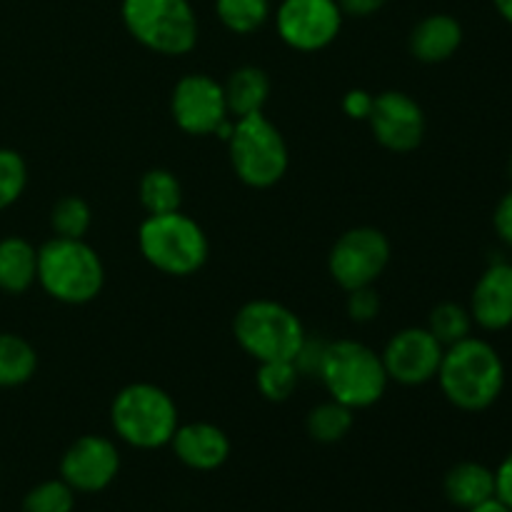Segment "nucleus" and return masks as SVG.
Here are the masks:
<instances>
[{"label":"nucleus","mask_w":512,"mask_h":512,"mask_svg":"<svg viewBox=\"0 0 512 512\" xmlns=\"http://www.w3.org/2000/svg\"><path fill=\"white\" fill-rule=\"evenodd\" d=\"M473 323L488 333H500L512 325V263L495 260L475 283L468 303Z\"/></svg>","instance_id":"2eb2a0df"},{"label":"nucleus","mask_w":512,"mask_h":512,"mask_svg":"<svg viewBox=\"0 0 512 512\" xmlns=\"http://www.w3.org/2000/svg\"><path fill=\"white\" fill-rule=\"evenodd\" d=\"M318 380L325 385L330 400H338L350 410L378 405L390 385L380 353L350 338L330 340Z\"/></svg>","instance_id":"39448f33"},{"label":"nucleus","mask_w":512,"mask_h":512,"mask_svg":"<svg viewBox=\"0 0 512 512\" xmlns=\"http://www.w3.org/2000/svg\"><path fill=\"white\" fill-rule=\"evenodd\" d=\"M120 18L130 38L155 55L180 58L198 45L200 25L190 0H123Z\"/></svg>","instance_id":"423d86ee"},{"label":"nucleus","mask_w":512,"mask_h":512,"mask_svg":"<svg viewBox=\"0 0 512 512\" xmlns=\"http://www.w3.org/2000/svg\"><path fill=\"white\" fill-rule=\"evenodd\" d=\"M110 425L118 440L135 450H158L170 445L180 425L173 395L155 383H130L110 403Z\"/></svg>","instance_id":"20e7f679"},{"label":"nucleus","mask_w":512,"mask_h":512,"mask_svg":"<svg viewBox=\"0 0 512 512\" xmlns=\"http://www.w3.org/2000/svg\"><path fill=\"white\" fill-rule=\"evenodd\" d=\"M463 25L455 15L433 13L415 23L408 35V50L418 63L440 65L453 58L463 45Z\"/></svg>","instance_id":"f3484780"},{"label":"nucleus","mask_w":512,"mask_h":512,"mask_svg":"<svg viewBox=\"0 0 512 512\" xmlns=\"http://www.w3.org/2000/svg\"><path fill=\"white\" fill-rule=\"evenodd\" d=\"M493 228L495 233H498V238L503 240L508 248H512V188L498 200V205H495Z\"/></svg>","instance_id":"473e14b6"},{"label":"nucleus","mask_w":512,"mask_h":512,"mask_svg":"<svg viewBox=\"0 0 512 512\" xmlns=\"http://www.w3.org/2000/svg\"><path fill=\"white\" fill-rule=\"evenodd\" d=\"M365 123L370 125L375 143L395 155L418 150L428 133L423 105L405 90H383L375 95L373 110Z\"/></svg>","instance_id":"ddd939ff"},{"label":"nucleus","mask_w":512,"mask_h":512,"mask_svg":"<svg viewBox=\"0 0 512 512\" xmlns=\"http://www.w3.org/2000/svg\"><path fill=\"white\" fill-rule=\"evenodd\" d=\"M223 90L230 115L238 120L255 113H263L270 100L273 83H270V75L263 68H258V65H240V68H235L228 75V80L223 83Z\"/></svg>","instance_id":"aec40b11"},{"label":"nucleus","mask_w":512,"mask_h":512,"mask_svg":"<svg viewBox=\"0 0 512 512\" xmlns=\"http://www.w3.org/2000/svg\"><path fill=\"white\" fill-rule=\"evenodd\" d=\"M375 95L365 88H353L345 93L343 98V113L348 115L350 120H368L370 110H373Z\"/></svg>","instance_id":"2f4dec72"},{"label":"nucleus","mask_w":512,"mask_h":512,"mask_svg":"<svg viewBox=\"0 0 512 512\" xmlns=\"http://www.w3.org/2000/svg\"><path fill=\"white\" fill-rule=\"evenodd\" d=\"M345 18H370L388 5V0H338Z\"/></svg>","instance_id":"f704fd0d"},{"label":"nucleus","mask_w":512,"mask_h":512,"mask_svg":"<svg viewBox=\"0 0 512 512\" xmlns=\"http://www.w3.org/2000/svg\"><path fill=\"white\" fill-rule=\"evenodd\" d=\"M495 10H498L500 18L505 20V23L512 25V0H493Z\"/></svg>","instance_id":"e433bc0d"},{"label":"nucleus","mask_w":512,"mask_h":512,"mask_svg":"<svg viewBox=\"0 0 512 512\" xmlns=\"http://www.w3.org/2000/svg\"><path fill=\"white\" fill-rule=\"evenodd\" d=\"M468 512H512V510L503 503V500L493 498V500H488V503L478 505V508H473V510H468Z\"/></svg>","instance_id":"c9c22d12"},{"label":"nucleus","mask_w":512,"mask_h":512,"mask_svg":"<svg viewBox=\"0 0 512 512\" xmlns=\"http://www.w3.org/2000/svg\"><path fill=\"white\" fill-rule=\"evenodd\" d=\"M170 115L173 123L193 138H208L233 118L225 100L223 83L208 73H188L175 83L170 93Z\"/></svg>","instance_id":"9b49d317"},{"label":"nucleus","mask_w":512,"mask_h":512,"mask_svg":"<svg viewBox=\"0 0 512 512\" xmlns=\"http://www.w3.org/2000/svg\"><path fill=\"white\" fill-rule=\"evenodd\" d=\"M38 373V353L15 333H0V388H20Z\"/></svg>","instance_id":"4be33fe9"},{"label":"nucleus","mask_w":512,"mask_h":512,"mask_svg":"<svg viewBox=\"0 0 512 512\" xmlns=\"http://www.w3.org/2000/svg\"><path fill=\"white\" fill-rule=\"evenodd\" d=\"M443 493L455 508L465 512L478 508V505L495 498V470H490L483 463H475V460L453 465L445 473Z\"/></svg>","instance_id":"a211bd4d"},{"label":"nucleus","mask_w":512,"mask_h":512,"mask_svg":"<svg viewBox=\"0 0 512 512\" xmlns=\"http://www.w3.org/2000/svg\"><path fill=\"white\" fill-rule=\"evenodd\" d=\"M28 188V163L13 148H0V213L13 208Z\"/></svg>","instance_id":"cd10ccee"},{"label":"nucleus","mask_w":512,"mask_h":512,"mask_svg":"<svg viewBox=\"0 0 512 512\" xmlns=\"http://www.w3.org/2000/svg\"><path fill=\"white\" fill-rule=\"evenodd\" d=\"M425 328L440 340V343L448 348V345L460 343V340L470 338L473 335V315H470L468 305L453 303V300H445L438 303L428 315V325Z\"/></svg>","instance_id":"393cba45"},{"label":"nucleus","mask_w":512,"mask_h":512,"mask_svg":"<svg viewBox=\"0 0 512 512\" xmlns=\"http://www.w3.org/2000/svg\"><path fill=\"white\" fill-rule=\"evenodd\" d=\"M393 248L388 235L373 225H355L338 235L328 253V273L345 293L375 285L388 270Z\"/></svg>","instance_id":"1a4fd4ad"},{"label":"nucleus","mask_w":512,"mask_h":512,"mask_svg":"<svg viewBox=\"0 0 512 512\" xmlns=\"http://www.w3.org/2000/svg\"><path fill=\"white\" fill-rule=\"evenodd\" d=\"M443 353L445 345L425 325H410L390 335L380 358L390 383L420 388L438 378Z\"/></svg>","instance_id":"f8f14e48"},{"label":"nucleus","mask_w":512,"mask_h":512,"mask_svg":"<svg viewBox=\"0 0 512 512\" xmlns=\"http://www.w3.org/2000/svg\"><path fill=\"white\" fill-rule=\"evenodd\" d=\"M38 285L63 305H88L103 293L105 265L90 243L53 235L38 248Z\"/></svg>","instance_id":"f03ea898"},{"label":"nucleus","mask_w":512,"mask_h":512,"mask_svg":"<svg viewBox=\"0 0 512 512\" xmlns=\"http://www.w3.org/2000/svg\"><path fill=\"white\" fill-rule=\"evenodd\" d=\"M300 373L293 360H270V363H258L255 373V385L258 393L268 403H288L300 385Z\"/></svg>","instance_id":"bb28decb"},{"label":"nucleus","mask_w":512,"mask_h":512,"mask_svg":"<svg viewBox=\"0 0 512 512\" xmlns=\"http://www.w3.org/2000/svg\"><path fill=\"white\" fill-rule=\"evenodd\" d=\"M328 343L330 340H325V338H315V335H310V333L305 335L303 345H300V350L295 353V358H293L300 378H318L320 368H323Z\"/></svg>","instance_id":"7c9ffc66"},{"label":"nucleus","mask_w":512,"mask_h":512,"mask_svg":"<svg viewBox=\"0 0 512 512\" xmlns=\"http://www.w3.org/2000/svg\"><path fill=\"white\" fill-rule=\"evenodd\" d=\"M343 20L338 0H280L275 33L298 53H318L338 40Z\"/></svg>","instance_id":"9d476101"},{"label":"nucleus","mask_w":512,"mask_h":512,"mask_svg":"<svg viewBox=\"0 0 512 512\" xmlns=\"http://www.w3.org/2000/svg\"><path fill=\"white\" fill-rule=\"evenodd\" d=\"M508 175H510V180H512V153H510V158H508Z\"/></svg>","instance_id":"4c0bfd02"},{"label":"nucleus","mask_w":512,"mask_h":512,"mask_svg":"<svg viewBox=\"0 0 512 512\" xmlns=\"http://www.w3.org/2000/svg\"><path fill=\"white\" fill-rule=\"evenodd\" d=\"M435 380L453 408L463 413H483L503 395L505 363L493 343L470 335L445 348Z\"/></svg>","instance_id":"f257e3e1"},{"label":"nucleus","mask_w":512,"mask_h":512,"mask_svg":"<svg viewBox=\"0 0 512 512\" xmlns=\"http://www.w3.org/2000/svg\"><path fill=\"white\" fill-rule=\"evenodd\" d=\"M138 200L145 215H163L183 210V185L168 168L145 170L138 183Z\"/></svg>","instance_id":"412c9836"},{"label":"nucleus","mask_w":512,"mask_h":512,"mask_svg":"<svg viewBox=\"0 0 512 512\" xmlns=\"http://www.w3.org/2000/svg\"><path fill=\"white\" fill-rule=\"evenodd\" d=\"M120 473V450L105 435H80L60 458V480L75 493H103Z\"/></svg>","instance_id":"4468645a"},{"label":"nucleus","mask_w":512,"mask_h":512,"mask_svg":"<svg viewBox=\"0 0 512 512\" xmlns=\"http://www.w3.org/2000/svg\"><path fill=\"white\" fill-rule=\"evenodd\" d=\"M50 228L58 238L83 240L93 228V210L80 195H63L50 210Z\"/></svg>","instance_id":"a878e982"},{"label":"nucleus","mask_w":512,"mask_h":512,"mask_svg":"<svg viewBox=\"0 0 512 512\" xmlns=\"http://www.w3.org/2000/svg\"><path fill=\"white\" fill-rule=\"evenodd\" d=\"M495 498L503 500L512 510V450L495 470Z\"/></svg>","instance_id":"72a5a7b5"},{"label":"nucleus","mask_w":512,"mask_h":512,"mask_svg":"<svg viewBox=\"0 0 512 512\" xmlns=\"http://www.w3.org/2000/svg\"><path fill=\"white\" fill-rule=\"evenodd\" d=\"M305 330L300 315L270 298H255L240 305L233 318V338L255 363L293 360L303 345Z\"/></svg>","instance_id":"0eeeda50"},{"label":"nucleus","mask_w":512,"mask_h":512,"mask_svg":"<svg viewBox=\"0 0 512 512\" xmlns=\"http://www.w3.org/2000/svg\"><path fill=\"white\" fill-rule=\"evenodd\" d=\"M38 283V248L20 235L0 240V293L23 295Z\"/></svg>","instance_id":"6ab92c4d"},{"label":"nucleus","mask_w":512,"mask_h":512,"mask_svg":"<svg viewBox=\"0 0 512 512\" xmlns=\"http://www.w3.org/2000/svg\"><path fill=\"white\" fill-rule=\"evenodd\" d=\"M138 250L145 263L170 278H190L208 263L210 240L183 210L145 215L138 228Z\"/></svg>","instance_id":"7ed1b4c3"},{"label":"nucleus","mask_w":512,"mask_h":512,"mask_svg":"<svg viewBox=\"0 0 512 512\" xmlns=\"http://www.w3.org/2000/svg\"><path fill=\"white\" fill-rule=\"evenodd\" d=\"M228 153L235 178L253 190L273 188L290 168L288 143L265 113L235 120Z\"/></svg>","instance_id":"6e6552de"},{"label":"nucleus","mask_w":512,"mask_h":512,"mask_svg":"<svg viewBox=\"0 0 512 512\" xmlns=\"http://www.w3.org/2000/svg\"><path fill=\"white\" fill-rule=\"evenodd\" d=\"M75 490L63 480H43L28 490L20 512H73Z\"/></svg>","instance_id":"c85d7f7f"},{"label":"nucleus","mask_w":512,"mask_h":512,"mask_svg":"<svg viewBox=\"0 0 512 512\" xmlns=\"http://www.w3.org/2000/svg\"><path fill=\"white\" fill-rule=\"evenodd\" d=\"M175 458L195 473H213L230 458V438L223 428L205 420L180 423L170 440Z\"/></svg>","instance_id":"dca6fc26"},{"label":"nucleus","mask_w":512,"mask_h":512,"mask_svg":"<svg viewBox=\"0 0 512 512\" xmlns=\"http://www.w3.org/2000/svg\"><path fill=\"white\" fill-rule=\"evenodd\" d=\"M220 25L233 35H253L273 15L270 0H215Z\"/></svg>","instance_id":"b1692460"},{"label":"nucleus","mask_w":512,"mask_h":512,"mask_svg":"<svg viewBox=\"0 0 512 512\" xmlns=\"http://www.w3.org/2000/svg\"><path fill=\"white\" fill-rule=\"evenodd\" d=\"M355 425V410L348 405L338 403V400H325V403L315 405L305 418V430H308L310 440L320 445H335L350 435Z\"/></svg>","instance_id":"5701e85b"},{"label":"nucleus","mask_w":512,"mask_h":512,"mask_svg":"<svg viewBox=\"0 0 512 512\" xmlns=\"http://www.w3.org/2000/svg\"><path fill=\"white\" fill-rule=\"evenodd\" d=\"M380 310H383V303H380V295L378 290H375V285L345 293V313H348V318L353 320V323H373V320H378Z\"/></svg>","instance_id":"c756f323"}]
</instances>
